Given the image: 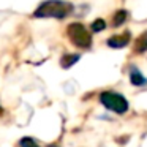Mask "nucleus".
<instances>
[{"label":"nucleus","mask_w":147,"mask_h":147,"mask_svg":"<svg viewBox=\"0 0 147 147\" xmlns=\"http://www.w3.org/2000/svg\"><path fill=\"white\" fill-rule=\"evenodd\" d=\"M73 13V3L65 0H46L38 5L32 16L36 19H65Z\"/></svg>","instance_id":"obj_1"},{"label":"nucleus","mask_w":147,"mask_h":147,"mask_svg":"<svg viewBox=\"0 0 147 147\" xmlns=\"http://www.w3.org/2000/svg\"><path fill=\"white\" fill-rule=\"evenodd\" d=\"M67 35L70 41L79 49H90L92 48V35L87 27L81 22H71L67 27Z\"/></svg>","instance_id":"obj_2"},{"label":"nucleus","mask_w":147,"mask_h":147,"mask_svg":"<svg viewBox=\"0 0 147 147\" xmlns=\"http://www.w3.org/2000/svg\"><path fill=\"white\" fill-rule=\"evenodd\" d=\"M100 101L105 106L106 109L115 112V114H125L128 111V101L123 95L117 92H112V90H106L101 92L100 95Z\"/></svg>","instance_id":"obj_3"},{"label":"nucleus","mask_w":147,"mask_h":147,"mask_svg":"<svg viewBox=\"0 0 147 147\" xmlns=\"http://www.w3.org/2000/svg\"><path fill=\"white\" fill-rule=\"evenodd\" d=\"M130 38H131L130 32L117 33V35H112L111 38H108L106 45H108L109 48H112V49H122V48H125V46H128Z\"/></svg>","instance_id":"obj_4"},{"label":"nucleus","mask_w":147,"mask_h":147,"mask_svg":"<svg viewBox=\"0 0 147 147\" xmlns=\"http://www.w3.org/2000/svg\"><path fill=\"white\" fill-rule=\"evenodd\" d=\"M130 81L134 87H142V86H147V78L141 73V70L138 67H131L130 68Z\"/></svg>","instance_id":"obj_5"},{"label":"nucleus","mask_w":147,"mask_h":147,"mask_svg":"<svg viewBox=\"0 0 147 147\" xmlns=\"http://www.w3.org/2000/svg\"><path fill=\"white\" fill-rule=\"evenodd\" d=\"M79 59H81L79 54H63L60 59V65L63 68H71Z\"/></svg>","instance_id":"obj_6"},{"label":"nucleus","mask_w":147,"mask_h":147,"mask_svg":"<svg viewBox=\"0 0 147 147\" xmlns=\"http://www.w3.org/2000/svg\"><path fill=\"white\" fill-rule=\"evenodd\" d=\"M127 18H128V11L127 10H117L114 13V16H112V26H114V27H120L122 24H125Z\"/></svg>","instance_id":"obj_7"},{"label":"nucleus","mask_w":147,"mask_h":147,"mask_svg":"<svg viewBox=\"0 0 147 147\" xmlns=\"http://www.w3.org/2000/svg\"><path fill=\"white\" fill-rule=\"evenodd\" d=\"M134 51L136 52H146L147 51V32L139 35L134 40Z\"/></svg>","instance_id":"obj_8"},{"label":"nucleus","mask_w":147,"mask_h":147,"mask_svg":"<svg viewBox=\"0 0 147 147\" xmlns=\"http://www.w3.org/2000/svg\"><path fill=\"white\" fill-rule=\"evenodd\" d=\"M90 29H92V32H95V33L103 32V30H106V21L101 19V18H98V19H95V21L92 22Z\"/></svg>","instance_id":"obj_9"},{"label":"nucleus","mask_w":147,"mask_h":147,"mask_svg":"<svg viewBox=\"0 0 147 147\" xmlns=\"http://www.w3.org/2000/svg\"><path fill=\"white\" fill-rule=\"evenodd\" d=\"M19 144H21V147H38V144L32 138H24V139H21Z\"/></svg>","instance_id":"obj_10"},{"label":"nucleus","mask_w":147,"mask_h":147,"mask_svg":"<svg viewBox=\"0 0 147 147\" xmlns=\"http://www.w3.org/2000/svg\"><path fill=\"white\" fill-rule=\"evenodd\" d=\"M2 111H3V109H2V106H0V114H2Z\"/></svg>","instance_id":"obj_11"},{"label":"nucleus","mask_w":147,"mask_h":147,"mask_svg":"<svg viewBox=\"0 0 147 147\" xmlns=\"http://www.w3.org/2000/svg\"><path fill=\"white\" fill-rule=\"evenodd\" d=\"M49 147H55V146H49Z\"/></svg>","instance_id":"obj_12"}]
</instances>
